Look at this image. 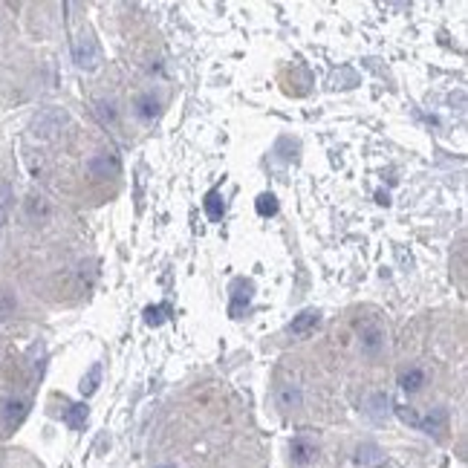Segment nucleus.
Segmentation results:
<instances>
[{
    "label": "nucleus",
    "mask_w": 468,
    "mask_h": 468,
    "mask_svg": "<svg viewBox=\"0 0 468 468\" xmlns=\"http://www.w3.org/2000/svg\"><path fill=\"white\" fill-rule=\"evenodd\" d=\"M165 312H168V306H150V309L145 312V321H148L150 327H159V324L165 321Z\"/></svg>",
    "instance_id": "nucleus-19"
},
{
    "label": "nucleus",
    "mask_w": 468,
    "mask_h": 468,
    "mask_svg": "<svg viewBox=\"0 0 468 468\" xmlns=\"http://www.w3.org/2000/svg\"><path fill=\"white\" fill-rule=\"evenodd\" d=\"M102 113L107 116V119H110V122L116 119V107H113V104H102Z\"/></svg>",
    "instance_id": "nucleus-22"
},
{
    "label": "nucleus",
    "mask_w": 468,
    "mask_h": 468,
    "mask_svg": "<svg viewBox=\"0 0 468 468\" xmlns=\"http://www.w3.org/2000/svg\"><path fill=\"white\" fill-rule=\"evenodd\" d=\"M99 379H102V364H93L90 373L81 379V393H84V396L95 393V390H99Z\"/></svg>",
    "instance_id": "nucleus-12"
},
{
    "label": "nucleus",
    "mask_w": 468,
    "mask_h": 468,
    "mask_svg": "<svg viewBox=\"0 0 468 468\" xmlns=\"http://www.w3.org/2000/svg\"><path fill=\"white\" fill-rule=\"evenodd\" d=\"M382 460H384V454L379 451V445H373V442H364V445H359L356 462H359L361 468H373V465H379Z\"/></svg>",
    "instance_id": "nucleus-6"
},
{
    "label": "nucleus",
    "mask_w": 468,
    "mask_h": 468,
    "mask_svg": "<svg viewBox=\"0 0 468 468\" xmlns=\"http://www.w3.org/2000/svg\"><path fill=\"white\" fill-rule=\"evenodd\" d=\"M301 402H304L301 387H295V384H283V387L278 390V405L286 407V411H295V407H301Z\"/></svg>",
    "instance_id": "nucleus-8"
},
{
    "label": "nucleus",
    "mask_w": 468,
    "mask_h": 468,
    "mask_svg": "<svg viewBox=\"0 0 468 468\" xmlns=\"http://www.w3.org/2000/svg\"><path fill=\"white\" fill-rule=\"evenodd\" d=\"M382 347H384V333H382V327H376V324H364V327H361V353L373 359V356L382 353Z\"/></svg>",
    "instance_id": "nucleus-4"
},
{
    "label": "nucleus",
    "mask_w": 468,
    "mask_h": 468,
    "mask_svg": "<svg viewBox=\"0 0 468 468\" xmlns=\"http://www.w3.org/2000/svg\"><path fill=\"white\" fill-rule=\"evenodd\" d=\"M315 324H318V312H301V315L292 321V333H295V336H306Z\"/></svg>",
    "instance_id": "nucleus-11"
},
{
    "label": "nucleus",
    "mask_w": 468,
    "mask_h": 468,
    "mask_svg": "<svg viewBox=\"0 0 468 468\" xmlns=\"http://www.w3.org/2000/svg\"><path fill=\"white\" fill-rule=\"evenodd\" d=\"M292 460H295L298 465H306V462H312L315 460V445H312L309 439H292Z\"/></svg>",
    "instance_id": "nucleus-7"
},
{
    "label": "nucleus",
    "mask_w": 468,
    "mask_h": 468,
    "mask_svg": "<svg viewBox=\"0 0 468 468\" xmlns=\"http://www.w3.org/2000/svg\"><path fill=\"white\" fill-rule=\"evenodd\" d=\"M12 205V185L6 180H0V214Z\"/></svg>",
    "instance_id": "nucleus-20"
},
{
    "label": "nucleus",
    "mask_w": 468,
    "mask_h": 468,
    "mask_svg": "<svg viewBox=\"0 0 468 468\" xmlns=\"http://www.w3.org/2000/svg\"><path fill=\"white\" fill-rule=\"evenodd\" d=\"M445 422H448V414L442 411V407H434V411L428 414L425 419H419V428H422V431H428V434H437V431H442V428H445Z\"/></svg>",
    "instance_id": "nucleus-10"
},
{
    "label": "nucleus",
    "mask_w": 468,
    "mask_h": 468,
    "mask_svg": "<svg viewBox=\"0 0 468 468\" xmlns=\"http://www.w3.org/2000/svg\"><path fill=\"white\" fill-rule=\"evenodd\" d=\"M278 211V203L272 194H263V197L258 200V214H263V217H269V214H275Z\"/></svg>",
    "instance_id": "nucleus-18"
},
{
    "label": "nucleus",
    "mask_w": 468,
    "mask_h": 468,
    "mask_svg": "<svg viewBox=\"0 0 468 468\" xmlns=\"http://www.w3.org/2000/svg\"><path fill=\"white\" fill-rule=\"evenodd\" d=\"M72 55H75V64L81 70H93L99 64V44H95V38L90 32H81L72 41Z\"/></svg>",
    "instance_id": "nucleus-1"
},
{
    "label": "nucleus",
    "mask_w": 468,
    "mask_h": 468,
    "mask_svg": "<svg viewBox=\"0 0 468 468\" xmlns=\"http://www.w3.org/2000/svg\"><path fill=\"white\" fill-rule=\"evenodd\" d=\"M64 122H67V113L58 110V107H49V110H44V113L35 116L32 130H35L38 136H49V133H55V130H61Z\"/></svg>",
    "instance_id": "nucleus-2"
},
{
    "label": "nucleus",
    "mask_w": 468,
    "mask_h": 468,
    "mask_svg": "<svg viewBox=\"0 0 468 468\" xmlns=\"http://www.w3.org/2000/svg\"><path fill=\"white\" fill-rule=\"evenodd\" d=\"M70 428H81L87 419V405H70V414L64 416Z\"/></svg>",
    "instance_id": "nucleus-16"
},
{
    "label": "nucleus",
    "mask_w": 468,
    "mask_h": 468,
    "mask_svg": "<svg viewBox=\"0 0 468 468\" xmlns=\"http://www.w3.org/2000/svg\"><path fill=\"white\" fill-rule=\"evenodd\" d=\"M205 211H208V217H211V220H220V217H223V200H220L214 191L205 197Z\"/></svg>",
    "instance_id": "nucleus-17"
},
{
    "label": "nucleus",
    "mask_w": 468,
    "mask_h": 468,
    "mask_svg": "<svg viewBox=\"0 0 468 468\" xmlns=\"http://www.w3.org/2000/svg\"><path fill=\"white\" fill-rule=\"evenodd\" d=\"M367 411H370V416H373L376 422H382L384 414H387V396H384V393H376L373 399L367 402Z\"/></svg>",
    "instance_id": "nucleus-14"
},
{
    "label": "nucleus",
    "mask_w": 468,
    "mask_h": 468,
    "mask_svg": "<svg viewBox=\"0 0 468 468\" xmlns=\"http://www.w3.org/2000/svg\"><path fill=\"white\" fill-rule=\"evenodd\" d=\"M396 414H399V419H402V422L419 428V414H416V411H411V407H396Z\"/></svg>",
    "instance_id": "nucleus-21"
},
{
    "label": "nucleus",
    "mask_w": 468,
    "mask_h": 468,
    "mask_svg": "<svg viewBox=\"0 0 468 468\" xmlns=\"http://www.w3.org/2000/svg\"><path fill=\"white\" fill-rule=\"evenodd\" d=\"M156 107H159V104H156V99H153V95H142V99L136 102V113H139L145 122H150L153 116H156Z\"/></svg>",
    "instance_id": "nucleus-15"
},
{
    "label": "nucleus",
    "mask_w": 468,
    "mask_h": 468,
    "mask_svg": "<svg viewBox=\"0 0 468 468\" xmlns=\"http://www.w3.org/2000/svg\"><path fill=\"white\" fill-rule=\"evenodd\" d=\"M399 384H402L405 393H416V390H422V384H425V370H419V367L405 370V373L399 376Z\"/></svg>",
    "instance_id": "nucleus-9"
},
{
    "label": "nucleus",
    "mask_w": 468,
    "mask_h": 468,
    "mask_svg": "<svg viewBox=\"0 0 468 468\" xmlns=\"http://www.w3.org/2000/svg\"><path fill=\"white\" fill-rule=\"evenodd\" d=\"M90 171L95 173V177H116V173H119V162L107 153H99V156L90 159Z\"/></svg>",
    "instance_id": "nucleus-5"
},
{
    "label": "nucleus",
    "mask_w": 468,
    "mask_h": 468,
    "mask_svg": "<svg viewBox=\"0 0 468 468\" xmlns=\"http://www.w3.org/2000/svg\"><path fill=\"white\" fill-rule=\"evenodd\" d=\"M26 402L24 399H6L3 402V407H0V422H3V431L6 434H12L17 425L24 422V416H26Z\"/></svg>",
    "instance_id": "nucleus-3"
},
{
    "label": "nucleus",
    "mask_w": 468,
    "mask_h": 468,
    "mask_svg": "<svg viewBox=\"0 0 468 468\" xmlns=\"http://www.w3.org/2000/svg\"><path fill=\"white\" fill-rule=\"evenodd\" d=\"M249 298H251V286L246 283H240L237 286V292H234V301H231V315H240V312L249 306Z\"/></svg>",
    "instance_id": "nucleus-13"
}]
</instances>
